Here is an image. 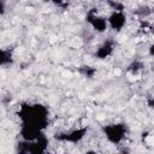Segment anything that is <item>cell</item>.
<instances>
[{
    "mask_svg": "<svg viewBox=\"0 0 154 154\" xmlns=\"http://www.w3.org/2000/svg\"><path fill=\"white\" fill-rule=\"evenodd\" d=\"M17 114L20 124H31L43 131L48 125V109L42 103H23Z\"/></svg>",
    "mask_w": 154,
    "mask_h": 154,
    "instance_id": "1",
    "label": "cell"
},
{
    "mask_svg": "<svg viewBox=\"0 0 154 154\" xmlns=\"http://www.w3.org/2000/svg\"><path fill=\"white\" fill-rule=\"evenodd\" d=\"M49 141L45 134H42L35 141L20 140L17 143L16 150L19 154H45L48 150Z\"/></svg>",
    "mask_w": 154,
    "mask_h": 154,
    "instance_id": "2",
    "label": "cell"
},
{
    "mask_svg": "<svg viewBox=\"0 0 154 154\" xmlns=\"http://www.w3.org/2000/svg\"><path fill=\"white\" fill-rule=\"evenodd\" d=\"M102 135L111 144H120L128 134V125L124 122H116L106 124L101 128Z\"/></svg>",
    "mask_w": 154,
    "mask_h": 154,
    "instance_id": "3",
    "label": "cell"
},
{
    "mask_svg": "<svg viewBox=\"0 0 154 154\" xmlns=\"http://www.w3.org/2000/svg\"><path fill=\"white\" fill-rule=\"evenodd\" d=\"M88 131H89L88 126H81V128L71 129L69 131H60L54 135V140L58 142H63V143L77 144L84 140Z\"/></svg>",
    "mask_w": 154,
    "mask_h": 154,
    "instance_id": "4",
    "label": "cell"
},
{
    "mask_svg": "<svg viewBox=\"0 0 154 154\" xmlns=\"http://www.w3.org/2000/svg\"><path fill=\"white\" fill-rule=\"evenodd\" d=\"M85 22L97 34H103L108 29V22L107 17L100 14L97 12V8H90L85 14Z\"/></svg>",
    "mask_w": 154,
    "mask_h": 154,
    "instance_id": "5",
    "label": "cell"
},
{
    "mask_svg": "<svg viewBox=\"0 0 154 154\" xmlns=\"http://www.w3.org/2000/svg\"><path fill=\"white\" fill-rule=\"evenodd\" d=\"M107 22L108 29L120 32L128 23V16L124 11H111V13L107 16Z\"/></svg>",
    "mask_w": 154,
    "mask_h": 154,
    "instance_id": "6",
    "label": "cell"
},
{
    "mask_svg": "<svg viewBox=\"0 0 154 154\" xmlns=\"http://www.w3.org/2000/svg\"><path fill=\"white\" fill-rule=\"evenodd\" d=\"M114 49H116V41L113 38H106L95 49L94 57L97 60H106V59H108L113 54Z\"/></svg>",
    "mask_w": 154,
    "mask_h": 154,
    "instance_id": "7",
    "label": "cell"
},
{
    "mask_svg": "<svg viewBox=\"0 0 154 154\" xmlns=\"http://www.w3.org/2000/svg\"><path fill=\"white\" fill-rule=\"evenodd\" d=\"M43 132V130H41L37 126H34L31 124H20V130H19V135H20V140H25V141H35L36 138H38Z\"/></svg>",
    "mask_w": 154,
    "mask_h": 154,
    "instance_id": "8",
    "label": "cell"
},
{
    "mask_svg": "<svg viewBox=\"0 0 154 154\" xmlns=\"http://www.w3.org/2000/svg\"><path fill=\"white\" fill-rule=\"evenodd\" d=\"M0 64L2 67H10L14 64L13 51L10 48H2L0 53Z\"/></svg>",
    "mask_w": 154,
    "mask_h": 154,
    "instance_id": "9",
    "label": "cell"
},
{
    "mask_svg": "<svg viewBox=\"0 0 154 154\" xmlns=\"http://www.w3.org/2000/svg\"><path fill=\"white\" fill-rule=\"evenodd\" d=\"M143 69H144L143 61L140 60V59H135V60H132V61L128 65L126 72H128L129 75H131V76H138V75L143 71Z\"/></svg>",
    "mask_w": 154,
    "mask_h": 154,
    "instance_id": "10",
    "label": "cell"
},
{
    "mask_svg": "<svg viewBox=\"0 0 154 154\" xmlns=\"http://www.w3.org/2000/svg\"><path fill=\"white\" fill-rule=\"evenodd\" d=\"M78 73L82 75L84 78L93 79L97 73V69L95 66H91V65H81L78 67Z\"/></svg>",
    "mask_w": 154,
    "mask_h": 154,
    "instance_id": "11",
    "label": "cell"
},
{
    "mask_svg": "<svg viewBox=\"0 0 154 154\" xmlns=\"http://www.w3.org/2000/svg\"><path fill=\"white\" fill-rule=\"evenodd\" d=\"M107 6L112 10V11H124L125 12V4L119 1V0H106Z\"/></svg>",
    "mask_w": 154,
    "mask_h": 154,
    "instance_id": "12",
    "label": "cell"
},
{
    "mask_svg": "<svg viewBox=\"0 0 154 154\" xmlns=\"http://www.w3.org/2000/svg\"><path fill=\"white\" fill-rule=\"evenodd\" d=\"M135 13L138 14V16H141V17H144V16H147V14L153 13V10H150L148 6H142V7H138V8L135 11Z\"/></svg>",
    "mask_w": 154,
    "mask_h": 154,
    "instance_id": "13",
    "label": "cell"
},
{
    "mask_svg": "<svg viewBox=\"0 0 154 154\" xmlns=\"http://www.w3.org/2000/svg\"><path fill=\"white\" fill-rule=\"evenodd\" d=\"M51 4L58 6V7H66L67 6V0H47Z\"/></svg>",
    "mask_w": 154,
    "mask_h": 154,
    "instance_id": "14",
    "label": "cell"
},
{
    "mask_svg": "<svg viewBox=\"0 0 154 154\" xmlns=\"http://www.w3.org/2000/svg\"><path fill=\"white\" fill-rule=\"evenodd\" d=\"M146 105H147L148 108H150V109L154 111V96H152V95L147 96L146 97Z\"/></svg>",
    "mask_w": 154,
    "mask_h": 154,
    "instance_id": "15",
    "label": "cell"
},
{
    "mask_svg": "<svg viewBox=\"0 0 154 154\" xmlns=\"http://www.w3.org/2000/svg\"><path fill=\"white\" fill-rule=\"evenodd\" d=\"M148 54H149L152 58H154V42L149 45V47H148Z\"/></svg>",
    "mask_w": 154,
    "mask_h": 154,
    "instance_id": "16",
    "label": "cell"
},
{
    "mask_svg": "<svg viewBox=\"0 0 154 154\" xmlns=\"http://www.w3.org/2000/svg\"><path fill=\"white\" fill-rule=\"evenodd\" d=\"M4 13H5V1L1 0V16H4Z\"/></svg>",
    "mask_w": 154,
    "mask_h": 154,
    "instance_id": "17",
    "label": "cell"
},
{
    "mask_svg": "<svg viewBox=\"0 0 154 154\" xmlns=\"http://www.w3.org/2000/svg\"><path fill=\"white\" fill-rule=\"evenodd\" d=\"M152 14H153V16H154V8H153V13H152Z\"/></svg>",
    "mask_w": 154,
    "mask_h": 154,
    "instance_id": "18",
    "label": "cell"
}]
</instances>
